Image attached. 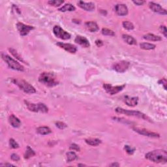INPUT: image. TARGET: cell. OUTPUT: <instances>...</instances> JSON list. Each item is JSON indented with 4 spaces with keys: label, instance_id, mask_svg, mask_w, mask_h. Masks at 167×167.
I'll list each match as a JSON object with an SVG mask.
<instances>
[{
    "label": "cell",
    "instance_id": "6da1fadb",
    "mask_svg": "<svg viewBox=\"0 0 167 167\" xmlns=\"http://www.w3.org/2000/svg\"><path fill=\"white\" fill-rule=\"evenodd\" d=\"M145 157L155 163L165 164L167 162V152L164 149H155L146 153Z\"/></svg>",
    "mask_w": 167,
    "mask_h": 167
},
{
    "label": "cell",
    "instance_id": "7a4b0ae2",
    "mask_svg": "<svg viewBox=\"0 0 167 167\" xmlns=\"http://www.w3.org/2000/svg\"><path fill=\"white\" fill-rule=\"evenodd\" d=\"M39 81L48 87H54L58 84V78L53 72H43L40 75Z\"/></svg>",
    "mask_w": 167,
    "mask_h": 167
},
{
    "label": "cell",
    "instance_id": "3957f363",
    "mask_svg": "<svg viewBox=\"0 0 167 167\" xmlns=\"http://www.w3.org/2000/svg\"><path fill=\"white\" fill-rule=\"evenodd\" d=\"M13 82L18 86L23 92L28 94H33L36 92V90L30 83L22 79H13Z\"/></svg>",
    "mask_w": 167,
    "mask_h": 167
},
{
    "label": "cell",
    "instance_id": "277c9868",
    "mask_svg": "<svg viewBox=\"0 0 167 167\" xmlns=\"http://www.w3.org/2000/svg\"><path fill=\"white\" fill-rule=\"evenodd\" d=\"M115 111L117 113L125 114V115L129 116L136 117V118H142L143 119L147 120V121H148L149 122H152L151 119L149 118V117H148L146 115V114H143L142 112H139V111L125 110V109H124V108H120V107L116 108Z\"/></svg>",
    "mask_w": 167,
    "mask_h": 167
},
{
    "label": "cell",
    "instance_id": "5b68a950",
    "mask_svg": "<svg viewBox=\"0 0 167 167\" xmlns=\"http://www.w3.org/2000/svg\"><path fill=\"white\" fill-rule=\"evenodd\" d=\"M1 57L3 58V60L7 63L8 67H9L10 69L20 72H22L24 71V67H23L20 63H18V61H16L15 60H14L13 58H11L9 55L2 53Z\"/></svg>",
    "mask_w": 167,
    "mask_h": 167
},
{
    "label": "cell",
    "instance_id": "8992f818",
    "mask_svg": "<svg viewBox=\"0 0 167 167\" xmlns=\"http://www.w3.org/2000/svg\"><path fill=\"white\" fill-rule=\"evenodd\" d=\"M24 102L29 110L31 111V112H41L43 113H46L48 112V107L44 103L35 104L27 101H24Z\"/></svg>",
    "mask_w": 167,
    "mask_h": 167
},
{
    "label": "cell",
    "instance_id": "52a82bcc",
    "mask_svg": "<svg viewBox=\"0 0 167 167\" xmlns=\"http://www.w3.org/2000/svg\"><path fill=\"white\" fill-rule=\"evenodd\" d=\"M53 33L55 36L63 40H67L71 38V34L65 31L60 26H55L53 28Z\"/></svg>",
    "mask_w": 167,
    "mask_h": 167
},
{
    "label": "cell",
    "instance_id": "ba28073f",
    "mask_svg": "<svg viewBox=\"0 0 167 167\" xmlns=\"http://www.w3.org/2000/svg\"><path fill=\"white\" fill-rule=\"evenodd\" d=\"M125 87V85H121V86H113L111 84H104L103 85V87L104 90L111 95H116L117 93H118L119 92H121L124 89V87Z\"/></svg>",
    "mask_w": 167,
    "mask_h": 167
},
{
    "label": "cell",
    "instance_id": "9c48e42d",
    "mask_svg": "<svg viewBox=\"0 0 167 167\" xmlns=\"http://www.w3.org/2000/svg\"><path fill=\"white\" fill-rule=\"evenodd\" d=\"M130 65V63L128 61H120L118 62L115 63L112 66V68L118 72L123 73L125 72L128 69Z\"/></svg>",
    "mask_w": 167,
    "mask_h": 167
},
{
    "label": "cell",
    "instance_id": "30bf717a",
    "mask_svg": "<svg viewBox=\"0 0 167 167\" xmlns=\"http://www.w3.org/2000/svg\"><path fill=\"white\" fill-rule=\"evenodd\" d=\"M16 28L17 30H18V31H19L20 35L21 36H27L31 30H34V27H33V26L26 25L21 22L17 23Z\"/></svg>",
    "mask_w": 167,
    "mask_h": 167
},
{
    "label": "cell",
    "instance_id": "8fae6325",
    "mask_svg": "<svg viewBox=\"0 0 167 167\" xmlns=\"http://www.w3.org/2000/svg\"><path fill=\"white\" fill-rule=\"evenodd\" d=\"M133 130L135 132H136L137 133L141 134V135H143V136H148V137H153V138H159L160 137L159 134L155 133V132L150 131L147 129H145L134 127Z\"/></svg>",
    "mask_w": 167,
    "mask_h": 167
},
{
    "label": "cell",
    "instance_id": "7c38bea8",
    "mask_svg": "<svg viewBox=\"0 0 167 167\" xmlns=\"http://www.w3.org/2000/svg\"><path fill=\"white\" fill-rule=\"evenodd\" d=\"M149 7L150 8V9L155 13L162 14V15H166L167 14L166 10L161 7L159 4H156V3L149 2Z\"/></svg>",
    "mask_w": 167,
    "mask_h": 167
},
{
    "label": "cell",
    "instance_id": "4fadbf2b",
    "mask_svg": "<svg viewBox=\"0 0 167 167\" xmlns=\"http://www.w3.org/2000/svg\"><path fill=\"white\" fill-rule=\"evenodd\" d=\"M56 45L59 47L65 50V51L71 54H75L77 51V48L75 45L70 43H57Z\"/></svg>",
    "mask_w": 167,
    "mask_h": 167
},
{
    "label": "cell",
    "instance_id": "5bb4252c",
    "mask_svg": "<svg viewBox=\"0 0 167 167\" xmlns=\"http://www.w3.org/2000/svg\"><path fill=\"white\" fill-rule=\"evenodd\" d=\"M77 5H78V7H80L82 9L86 11H90V12L93 11L95 9V4L93 2H84L83 1H79L77 3Z\"/></svg>",
    "mask_w": 167,
    "mask_h": 167
},
{
    "label": "cell",
    "instance_id": "9a60e30c",
    "mask_svg": "<svg viewBox=\"0 0 167 167\" xmlns=\"http://www.w3.org/2000/svg\"><path fill=\"white\" fill-rule=\"evenodd\" d=\"M115 11L119 16H126L128 14V8L125 4H117L115 6Z\"/></svg>",
    "mask_w": 167,
    "mask_h": 167
},
{
    "label": "cell",
    "instance_id": "2e32d148",
    "mask_svg": "<svg viewBox=\"0 0 167 167\" xmlns=\"http://www.w3.org/2000/svg\"><path fill=\"white\" fill-rule=\"evenodd\" d=\"M75 42L78 44V45L82 46L84 48H88L90 46V43L89 41L87 40L86 37L80 36H77L76 37Z\"/></svg>",
    "mask_w": 167,
    "mask_h": 167
},
{
    "label": "cell",
    "instance_id": "e0dca14e",
    "mask_svg": "<svg viewBox=\"0 0 167 167\" xmlns=\"http://www.w3.org/2000/svg\"><path fill=\"white\" fill-rule=\"evenodd\" d=\"M9 122L11 125L14 128H18L21 125V122L20 120L13 114L9 117Z\"/></svg>",
    "mask_w": 167,
    "mask_h": 167
},
{
    "label": "cell",
    "instance_id": "ac0fdd59",
    "mask_svg": "<svg viewBox=\"0 0 167 167\" xmlns=\"http://www.w3.org/2000/svg\"><path fill=\"white\" fill-rule=\"evenodd\" d=\"M125 104L129 107H135L138 104L139 102V98L137 97H125Z\"/></svg>",
    "mask_w": 167,
    "mask_h": 167
},
{
    "label": "cell",
    "instance_id": "d6986e66",
    "mask_svg": "<svg viewBox=\"0 0 167 167\" xmlns=\"http://www.w3.org/2000/svg\"><path fill=\"white\" fill-rule=\"evenodd\" d=\"M85 26L90 32H97L99 30V26L95 22H87L85 23Z\"/></svg>",
    "mask_w": 167,
    "mask_h": 167
},
{
    "label": "cell",
    "instance_id": "ffe728a7",
    "mask_svg": "<svg viewBox=\"0 0 167 167\" xmlns=\"http://www.w3.org/2000/svg\"><path fill=\"white\" fill-rule=\"evenodd\" d=\"M122 39L126 43H127L128 45H136V43H137L136 40L134 39L133 37L129 36V35L124 34L122 36Z\"/></svg>",
    "mask_w": 167,
    "mask_h": 167
},
{
    "label": "cell",
    "instance_id": "44dd1931",
    "mask_svg": "<svg viewBox=\"0 0 167 167\" xmlns=\"http://www.w3.org/2000/svg\"><path fill=\"white\" fill-rule=\"evenodd\" d=\"M143 38L147 41H160L162 40V38L159 36H155L153 33H148L144 35L143 36Z\"/></svg>",
    "mask_w": 167,
    "mask_h": 167
},
{
    "label": "cell",
    "instance_id": "7402d4cb",
    "mask_svg": "<svg viewBox=\"0 0 167 167\" xmlns=\"http://www.w3.org/2000/svg\"><path fill=\"white\" fill-rule=\"evenodd\" d=\"M75 10H76V7L71 4H67L58 9V11H60V12H63V13L68 12V11L69 12H72V11H75Z\"/></svg>",
    "mask_w": 167,
    "mask_h": 167
},
{
    "label": "cell",
    "instance_id": "603a6c76",
    "mask_svg": "<svg viewBox=\"0 0 167 167\" xmlns=\"http://www.w3.org/2000/svg\"><path fill=\"white\" fill-rule=\"evenodd\" d=\"M37 132L41 135H47L52 133V131L48 127H39L37 129Z\"/></svg>",
    "mask_w": 167,
    "mask_h": 167
},
{
    "label": "cell",
    "instance_id": "cb8c5ba5",
    "mask_svg": "<svg viewBox=\"0 0 167 167\" xmlns=\"http://www.w3.org/2000/svg\"><path fill=\"white\" fill-rule=\"evenodd\" d=\"M140 48L145 50H153L155 48V47H156V46L153 45V44L148 43H140Z\"/></svg>",
    "mask_w": 167,
    "mask_h": 167
},
{
    "label": "cell",
    "instance_id": "d4e9b609",
    "mask_svg": "<svg viewBox=\"0 0 167 167\" xmlns=\"http://www.w3.org/2000/svg\"><path fill=\"white\" fill-rule=\"evenodd\" d=\"M87 144L92 146H99L101 143V140L98 139H87L85 140Z\"/></svg>",
    "mask_w": 167,
    "mask_h": 167
},
{
    "label": "cell",
    "instance_id": "484cf974",
    "mask_svg": "<svg viewBox=\"0 0 167 167\" xmlns=\"http://www.w3.org/2000/svg\"><path fill=\"white\" fill-rule=\"evenodd\" d=\"M9 50L10 51L11 54H12L14 57H15L17 60H18L20 61H21V62L24 63H25V64L27 63H26V61L24 60V59H23V58H22L21 55H20V54H18V52H17V51L15 49L11 48L9 49Z\"/></svg>",
    "mask_w": 167,
    "mask_h": 167
},
{
    "label": "cell",
    "instance_id": "4316f807",
    "mask_svg": "<svg viewBox=\"0 0 167 167\" xmlns=\"http://www.w3.org/2000/svg\"><path fill=\"white\" fill-rule=\"evenodd\" d=\"M67 161L68 163L71 162L72 161H75L77 159V155L74 151H69L66 153Z\"/></svg>",
    "mask_w": 167,
    "mask_h": 167
},
{
    "label": "cell",
    "instance_id": "83f0119b",
    "mask_svg": "<svg viewBox=\"0 0 167 167\" xmlns=\"http://www.w3.org/2000/svg\"><path fill=\"white\" fill-rule=\"evenodd\" d=\"M35 155H36L35 151L30 147V146H28L27 149H26V151L24 153L25 159H29V158L34 156Z\"/></svg>",
    "mask_w": 167,
    "mask_h": 167
},
{
    "label": "cell",
    "instance_id": "f1b7e54d",
    "mask_svg": "<svg viewBox=\"0 0 167 167\" xmlns=\"http://www.w3.org/2000/svg\"><path fill=\"white\" fill-rule=\"evenodd\" d=\"M122 25H123V27H124L125 30H133L134 28V26L133 23L131 22H129V21L123 22Z\"/></svg>",
    "mask_w": 167,
    "mask_h": 167
},
{
    "label": "cell",
    "instance_id": "f546056e",
    "mask_svg": "<svg viewBox=\"0 0 167 167\" xmlns=\"http://www.w3.org/2000/svg\"><path fill=\"white\" fill-rule=\"evenodd\" d=\"M64 3L63 0H51V1H48V4L51 5V6L54 7H59L60 5H62Z\"/></svg>",
    "mask_w": 167,
    "mask_h": 167
},
{
    "label": "cell",
    "instance_id": "4dcf8cb0",
    "mask_svg": "<svg viewBox=\"0 0 167 167\" xmlns=\"http://www.w3.org/2000/svg\"><path fill=\"white\" fill-rule=\"evenodd\" d=\"M102 34L104 35V36H115V33L111 30L107 28H102Z\"/></svg>",
    "mask_w": 167,
    "mask_h": 167
},
{
    "label": "cell",
    "instance_id": "1f68e13d",
    "mask_svg": "<svg viewBox=\"0 0 167 167\" xmlns=\"http://www.w3.org/2000/svg\"><path fill=\"white\" fill-rule=\"evenodd\" d=\"M9 145L10 147L13 149H17L19 148V144L13 139H11L9 140Z\"/></svg>",
    "mask_w": 167,
    "mask_h": 167
},
{
    "label": "cell",
    "instance_id": "d6a6232c",
    "mask_svg": "<svg viewBox=\"0 0 167 167\" xmlns=\"http://www.w3.org/2000/svg\"><path fill=\"white\" fill-rule=\"evenodd\" d=\"M124 149H125V150L126 151V152H127V153L129 155L133 154L134 151H135V149H136L134 148H132L131 146H128V145H125Z\"/></svg>",
    "mask_w": 167,
    "mask_h": 167
},
{
    "label": "cell",
    "instance_id": "836d02e7",
    "mask_svg": "<svg viewBox=\"0 0 167 167\" xmlns=\"http://www.w3.org/2000/svg\"><path fill=\"white\" fill-rule=\"evenodd\" d=\"M55 125H56V127L58 128H59L60 129H65L67 127V125L65 124V123L61 122H58L55 123Z\"/></svg>",
    "mask_w": 167,
    "mask_h": 167
},
{
    "label": "cell",
    "instance_id": "e575fe53",
    "mask_svg": "<svg viewBox=\"0 0 167 167\" xmlns=\"http://www.w3.org/2000/svg\"><path fill=\"white\" fill-rule=\"evenodd\" d=\"M159 30L161 31V33H162L165 37H167V30H166V28L165 26H161L159 28Z\"/></svg>",
    "mask_w": 167,
    "mask_h": 167
},
{
    "label": "cell",
    "instance_id": "d590c367",
    "mask_svg": "<svg viewBox=\"0 0 167 167\" xmlns=\"http://www.w3.org/2000/svg\"><path fill=\"white\" fill-rule=\"evenodd\" d=\"M69 148H70V149H72V150H73V151H79L80 150V147H79L77 144H72L70 146Z\"/></svg>",
    "mask_w": 167,
    "mask_h": 167
},
{
    "label": "cell",
    "instance_id": "8d00e7d4",
    "mask_svg": "<svg viewBox=\"0 0 167 167\" xmlns=\"http://www.w3.org/2000/svg\"><path fill=\"white\" fill-rule=\"evenodd\" d=\"M11 159L14 161H18L20 160V157L16 153H13L12 155H11Z\"/></svg>",
    "mask_w": 167,
    "mask_h": 167
},
{
    "label": "cell",
    "instance_id": "74e56055",
    "mask_svg": "<svg viewBox=\"0 0 167 167\" xmlns=\"http://www.w3.org/2000/svg\"><path fill=\"white\" fill-rule=\"evenodd\" d=\"M159 84H163V86H164V88H165V90H166V80L165 78H163L162 80H159Z\"/></svg>",
    "mask_w": 167,
    "mask_h": 167
},
{
    "label": "cell",
    "instance_id": "f35d334b",
    "mask_svg": "<svg viewBox=\"0 0 167 167\" xmlns=\"http://www.w3.org/2000/svg\"><path fill=\"white\" fill-rule=\"evenodd\" d=\"M133 4H135L138 6H140V5H142L144 4H145V1H133Z\"/></svg>",
    "mask_w": 167,
    "mask_h": 167
},
{
    "label": "cell",
    "instance_id": "ab89813d",
    "mask_svg": "<svg viewBox=\"0 0 167 167\" xmlns=\"http://www.w3.org/2000/svg\"><path fill=\"white\" fill-rule=\"evenodd\" d=\"M95 44H96V45L98 46V47H101V46L103 45V42H102L101 40L97 39V40L95 41Z\"/></svg>",
    "mask_w": 167,
    "mask_h": 167
},
{
    "label": "cell",
    "instance_id": "60d3db41",
    "mask_svg": "<svg viewBox=\"0 0 167 167\" xmlns=\"http://www.w3.org/2000/svg\"><path fill=\"white\" fill-rule=\"evenodd\" d=\"M110 166H119V165L118 163H112V164H111V165H110Z\"/></svg>",
    "mask_w": 167,
    "mask_h": 167
},
{
    "label": "cell",
    "instance_id": "b9f144b4",
    "mask_svg": "<svg viewBox=\"0 0 167 167\" xmlns=\"http://www.w3.org/2000/svg\"><path fill=\"white\" fill-rule=\"evenodd\" d=\"M4 166H14V165H11V164H5Z\"/></svg>",
    "mask_w": 167,
    "mask_h": 167
},
{
    "label": "cell",
    "instance_id": "7bdbcfd3",
    "mask_svg": "<svg viewBox=\"0 0 167 167\" xmlns=\"http://www.w3.org/2000/svg\"><path fill=\"white\" fill-rule=\"evenodd\" d=\"M78 166H86V165H80H80H78Z\"/></svg>",
    "mask_w": 167,
    "mask_h": 167
}]
</instances>
